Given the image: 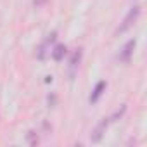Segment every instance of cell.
I'll return each instance as SVG.
<instances>
[{
  "instance_id": "cell-8",
  "label": "cell",
  "mask_w": 147,
  "mask_h": 147,
  "mask_svg": "<svg viewBox=\"0 0 147 147\" xmlns=\"http://www.w3.org/2000/svg\"><path fill=\"white\" fill-rule=\"evenodd\" d=\"M125 111H126V106L123 104V106H121V107H119V109H118V111H116V113H114L111 118H109V119H111V121H116V119H119V118L125 114Z\"/></svg>"
},
{
  "instance_id": "cell-11",
  "label": "cell",
  "mask_w": 147,
  "mask_h": 147,
  "mask_svg": "<svg viewBox=\"0 0 147 147\" xmlns=\"http://www.w3.org/2000/svg\"><path fill=\"white\" fill-rule=\"evenodd\" d=\"M45 83H52V76H45Z\"/></svg>"
},
{
  "instance_id": "cell-5",
  "label": "cell",
  "mask_w": 147,
  "mask_h": 147,
  "mask_svg": "<svg viewBox=\"0 0 147 147\" xmlns=\"http://www.w3.org/2000/svg\"><path fill=\"white\" fill-rule=\"evenodd\" d=\"M106 88H107V82H106V80H100V82L94 87V90H92V94H90V97H88L90 104H95V102H97V100L104 95Z\"/></svg>"
},
{
  "instance_id": "cell-6",
  "label": "cell",
  "mask_w": 147,
  "mask_h": 147,
  "mask_svg": "<svg viewBox=\"0 0 147 147\" xmlns=\"http://www.w3.org/2000/svg\"><path fill=\"white\" fill-rule=\"evenodd\" d=\"M67 54V49H66V45H62V43H59V45H55L52 50H50V55H52V59L54 61H62L64 59V55Z\"/></svg>"
},
{
  "instance_id": "cell-9",
  "label": "cell",
  "mask_w": 147,
  "mask_h": 147,
  "mask_svg": "<svg viewBox=\"0 0 147 147\" xmlns=\"http://www.w3.org/2000/svg\"><path fill=\"white\" fill-rule=\"evenodd\" d=\"M47 102H49V107H54V106H55V102H57V97H55V94H49V97H47Z\"/></svg>"
},
{
  "instance_id": "cell-7",
  "label": "cell",
  "mask_w": 147,
  "mask_h": 147,
  "mask_svg": "<svg viewBox=\"0 0 147 147\" xmlns=\"http://www.w3.org/2000/svg\"><path fill=\"white\" fill-rule=\"evenodd\" d=\"M26 140H28V144L30 145H36L38 144V135H36V131H28V135H26Z\"/></svg>"
},
{
  "instance_id": "cell-3",
  "label": "cell",
  "mask_w": 147,
  "mask_h": 147,
  "mask_svg": "<svg viewBox=\"0 0 147 147\" xmlns=\"http://www.w3.org/2000/svg\"><path fill=\"white\" fill-rule=\"evenodd\" d=\"M82 55H83V49H76L69 57V76L71 78L75 76V73H76V69H78V66L82 62Z\"/></svg>"
},
{
  "instance_id": "cell-2",
  "label": "cell",
  "mask_w": 147,
  "mask_h": 147,
  "mask_svg": "<svg viewBox=\"0 0 147 147\" xmlns=\"http://www.w3.org/2000/svg\"><path fill=\"white\" fill-rule=\"evenodd\" d=\"M135 47H137V40H135V38L128 40V42L123 45V49L119 50V54H118V59H119L121 62H128V61L131 59V55H133V50H135Z\"/></svg>"
},
{
  "instance_id": "cell-10",
  "label": "cell",
  "mask_w": 147,
  "mask_h": 147,
  "mask_svg": "<svg viewBox=\"0 0 147 147\" xmlns=\"http://www.w3.org/2000/svg\"><path fill=\"white\" fill-rule=\"evenodd\" d=\"M45 2H47V0H33V5H35V7H42Z\"/></svg>"
},
{
  "instance_id": "cell-4",
  "label": "cell",
  "mask_w": 147,
  "mask_h": 147,
  "mask_svg": "<svg viewBox=\"0 0 147 147\" xmlns=\"http://www.w3.org/2000/svg\"><path fill=\"white\" fill-rule=\"evenodd\" d=\"M107 125H109V119L107 118H104L94 130H92V133H90V140L92 142H100L102 140V137H104V133H106V128H107Z\"/></svg>"
},
{
  "instance_id": "cell-1",
  "label": "cell",
  "mask_w": 147,
  "mask_h": 147,
  "mask_svg": "<svg viewBox=\"0 0 147 147\" xmlns=\"http://www.w3.org/2000/svg\"><path fill=\"white\" fill-rule=\"evenodd\" d=\"M138 16H140V7H138V5H133V7L128 11V14L125 16V19L121 21V24H119V28H118V33H125L128 28H131L133 23L138 19Z\"/></svg>"
}]
</instances>
